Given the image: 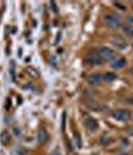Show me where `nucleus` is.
<instances>
[{
	"mask_svg": "<svg viewBox=\"0 0 133 155\" xmlns=\"http://www.w3.org/2000/svg\"><path fill=\"white\" fill-rule=\"evenodd\" d=\"M104 23L107 24L108 27L113 28V29H117V28L122 27V20L121 17L114 12H108L104 15Z\"/></svg>",
	"mask_w": 133,
	"mask_h": 155,
	"instance_id": "nucleus-1",
	"label": "nucleus"
},
{
	"mask_svg": "<svg viewBox=\"0 0 133 155\" xmlns=\"http://www.w3.org/2000/svg\"><path fill=\"white\" fill-rule=\"evenodd\" d=\"M97 54H99V58H100L101 62H109V61H113V60L116 58L113 49L107 48V47H101L99 49V52H97Z\"/></svg>",
	"mask_w": 133,
	"mask_h": 155,
	"instance_id": "nucleus-2",
	"label": "nucleus"
},
{
	"mask_svg": "<svg viewBox=\"0 0 133 155\" xmlns=\"http://www.w3.org/2000/svg\"><path fill=\"white\" fill-rule=\"evenodd\" d=\"M112 115H113L114 119H118V121H129L131 119V111L127 110V109H116L113 113H112Z\"/></svg>",
	"mask_w": 133,
	"mask_h": 155,
	"instance_id": "nucleus-3",
	"label": "nucleus"
},
{
	"mask_svg": "<svg viewBox=\"0 0 133 155\" xmlns=\"http://www.w3.org/2000/svg\"><path fill=\"white\" fill-rule=\"evenodd\" d=\"M84 62H85L87 65H89V66H94V65H100L101 64V61L99 58V54H97L96 51H90L89 53L85 56Z\"/></svg>",
	"mask_w": 133,
	"mask_h": 155,
	"instance_id": "nucleus-4",
	"label": "nucleus"
},
{
	"mask_svg": "<svg viewBox=\"0 0 133 155\" xmlns=\"http://www.w3.org/2000/svg\"><path fill=\"white\" fill-rule=\"evenodd\" d=\"M84 123H85L87 129L89 131H96L97 127H99V123H97L96 119H93L92 117H85L84 118Z\"/></svg>",
	"mask_w": 133,
	"mask_h": 155,
	"instance_id": "nucleus-5",
	"label": "nucleus"
},
{
	"mask_svg": "<svg viewBox=\"0 0 133 155\" xmlns=\"http://www.w3.org/2000/svg\"><path fill=\"white\" fill-rule=\"evenodd\" d=\"M88 84H90V85H100L101 81H103V76L100 74V73H90V74L88 76Z\"/></svg>",
	"mask_w": 133,
	"mask_h": 155,
	"instance_id": "nucleus-6",
	"label": "nucleus"
},
{
	"mask_svg": "<svg viewBox=\"0 0 133 155\" xmlns=\"http://www.w3.org/2000/svg\"><path fill=\"white\" fill-rule=\"evenodd\" d=\"M125 65H127V60L124 57H116L112 62V68L113 69H122L125 68Z\"/></svg>",
	"mask_w": 133,
	"mask_h": 155,
	"instance_id": "nucleus-7",
	"label": "nucleus"
},
{
	"mask_svg": "<svg viewBox=\"0 0 133 155\" xmlns=\"http://www.w3.org/2000/svg\"><path fill=\"white\" fill-rule=\"evenodd\" d=\"M121 28H122V32H124L125 36L133 37V25H131V24H124Z\"/></svg>",
	"mask_w": 133,
	"mask_h": 155,
	"instance_id": "nucleus-8",
	"label": "nucleus"
},
{
	"mask_svg": "<svg viewBox=\"0 0 133 155\" xmlns=\"http://www.w3.org/2000/svg\"><path fill=\"white\" fill-rule=\"evenodd\" d=\"M103 78L105 81H108V82H112V81L117 80V74H116V73H113V72H107L103 76Z\"/></svg>",
	"mask_w": 133,
	"mask_h": 155,
	"instance_id": "nucleus-9",
	"label": "nucleus"
},
{
	"mask_svg": "<svg viewBox=\"0 0 133 155\" xmlns=\"http://www.w3.org/2000/svg\"><path fill=\"white\" fill-rule=\"evenodd\" d=\"M39 140L43 143H45L48 140V134L44 129H40V131H39Z\"/></svg>",
	"mask_w": 133,
	"mask_h": 155,
	"instance_id": "nucleus-10",
	"label": "nucleus"
},
{
	"mask_svg": "<svg viewBox=\"0 0 133 155\" xmlns=\"http://www.w3.org/2000/svg\"><path fill=\"white\" fill-rule=\"evenodd\" d=\"M112 139L109 135H103L101 137V144H104V146H107V144H111L112 143Z\"/></svg>",
	"mask_w": 133,
	"mask_h": 155,
	"instance_id": "nucleus-11",
	"label": "nucleus"
},
{
	"mask_svg": "<svg viewBox=\"0 0 133 155\" xmlns=\"http://www.w3.org/2000/svg\"><path fill=\"white\" fill-rule=\"evenodd\" d=\"M9 134L8 133H7V131H3L2 133V137H0V140H2V143L3 144H7V143H8V140H9Z\"/></svg>",
	"mask_w": 133,
	"mask_h": 155,
	"instance_id": "nucleus-12",
	"label": "nucleus"
},
{
	"mask_svg": "<svg viewBox=\"0 0 133 155\" xmlns=\"http://www.w3.org/2000/svg\"><path fill=\"white\" fill-rule=\"evenodd\" d=\"M114 5L118 7V8H120L121 11H125V9H127V7H125L124 4H122V3H120V2H114Z\"/></svg>",
	"mask_w": 133,
	"mask_h": 155,
	"instance_id": "nucleus-13",
	"label": "nucleus"
},
{
	"mask_svg": "<svg viewBox=\"0 0 133 155\" xmlns=\"http://www.w3.org/2000/svg\"><path fill=\"white\" fill-rule=\"evenodd\" d=\"M128 24H131V25H132V24H133V16H129V19H128Z\"/></svg>",
	"mask_w": 133,
	"mask_h": 155,
	"instance_id": "nucleus-14",
	"label": "nucleus"
},
{
	"mask_svg": "<svg viewBox=\"0 0 133 155\" xmlns=\"http://www.w3.org/2000/svg\"><path fill=\"white\" fill-rule=\"evenodd\" d=\"M117 155H129V154L128 153H118Z\"/></svg>",
	"mask_w": 133,
	"mask_h": 155,
	"instance_id": "nucleus-15",
	"label": "nucleus"
},
{
	"mask_svg": "<svg viewBox=\"0 0 133 155\" xmlns=\"http://www.w3.org/2000/svg\"><path fill=\"white\" fill-rule=\"evenodd\" d=\"M131 74H132V76H133V68H132V69H131Z\"/></svg>",
	"mask_w": 133,
	"mask_h": 155,
	"instance_id": "nucleus-16",
	"label": "nucleus"
},
{
	"mask_svg": "<svg viewBox=\"0 0 133 155\" xmlns=\"http://www.w3.org/2000/svg\"><path fill=\"white\" fill-rule=\"evenodd\" d=\"M132 5H133V3H132Z\"/></svg>",
	"mask_w": 133,
	"mask_h": 155,
	"instance_id": "nucleus-17",
	"label": "nucleus"
}]
</instances>
